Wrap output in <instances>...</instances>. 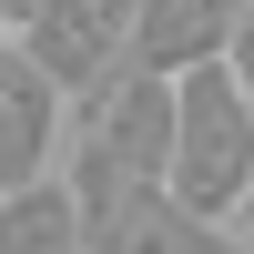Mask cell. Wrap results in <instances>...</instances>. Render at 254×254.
I'll return each mask as SVG.
<instances>
[{
  "mask_svg": "<svg viewBox=\"0 0 254 254\" xmlns=\"http://www.w3.org/2000/svg\"><path fill=\"white\" fill-rule=\"evenodd\" d=\"M173 122H183V81L153 71V61H132V71H112L102 92L71 102V153H61V173H71L81 193L163 183L173 173Z\"/></svg>",
  "mask_w": 254,
  "mask_h": 254,
  "instance_id": "6da1fadb",
  "label": "cell"
},
{
  "mask_svg": "<svg viewBox=\"0 0 254 254\" xmlns=\"http://www.w3.org/2000/svg\"><path fill=\"white\" fill-rule=\"evenodd\" d=\"M163 183L214 224H254V81L234 61L183 71V122H173V173Z\"/></svg>",
  "mask_w": 254,
  "mask_h": 254,
  "instance_id": "7a4b0ae2",
  "label": "cell"
},
{
  "mask_svg": "<svg viewBox=\"0 0 254 254\" xmlns=\"http://www.w3.org/2000/svg\"><path fill=\"white\" fill-rule=\"evenodd\" d=\"M10 41L81 102V92H102L112 71H132V61H142V0H41Z\"/></svg>",
  "mask_w": 254,
  "mask_h": 254,
  "instance_id": "3957f363",
  "label": "cell"
},
{
  "mask_svg": "<svg viewBox=\"0 0 254 254\" xmlns=\"http://www.w3.org/2000/svg\"><path fill=\"white\" fill-rule=\"evenodd\" d=\"M92 254H254V234L193 214L173 183H132V193H92Z\"/></svg>",
  "mask_w": 254,
  "mask_h": 254,
  "instance_id": "277c9868",
  "label": "cell"
},
{
  "mask_svg": "<svg viewBox=\"0 0 254 254\" xmlns=\"http://www.w3.org/2000/svg\"><path fill=\"white\" fill-rule=\"evenodd\" d=\"M61 153H71V92L10 41V61H0V193L51 183Z\"/></svg>",
  "mask_w": 254,
  "mask_h": 254,
  "instance_id": "5b68a950",
  "label": "cell"
},
{
  "mask_svg": "<svg viewBox=\"0 0 254 254\" xmlns=\"http://www.w3.org/2000/svg\"><path fill=\"white\" fill-rule=\"evenodd\" d=\"M244 0H142V61L153 71H203V61H234Z\"/></svg>",
  "mask_w": 254,
  "mask_h": 254,
  "instance_id": "8992f818",
  "label": "cell"
},
{
  "mask_svg": "<svg viewBox=\"0 0 254 254\" xmlns=\"http://www.w3.org/2000/svg\"><path fill=\"white\" fill-rule=\"evenodd\" d=\"M0 254H92V193L71 173L0 193Z\"/></svg>",
  "mask_w": 254,
  "mask_h": 254,
  "instance_id": "52a82bcc",
  "label": "cell"
},
{
  "mask_svg": "<svg viewBox=\"0 0 254 254\" xmlns=\"http://www.w3.org/2000/svg\"><path fill=\"white\" fill-rule=\"evenodd\" d=\"M234 71L254 81V0H244V31H234Z\"/></svg>",
  "mask_w": 254,
  "mask_h": 254,
  "instance_id": "ba28073f",
  "label": "cell"
},
{
  "mask_svg": "<svg viewBox=\"0 0 254 254\" xmlns=\"http://www.w3.org/2000/svg\"><path fill=\"white\" fill-rule=\"evenodd\" d=\"M31 10H41V0H0V20H10V31H20V20H31Z\"/></svg>",
  "mask_w": 254,
  "mask_h": 254,
  "instance_id": "9c48e42d",
  "label": "cell"
},
{
  "mask_svg": "<svg viewBox=\"0 0 254 254\" xmlns=\"http://www.w3.org/2000/svg\"><path fill=\"white\" fill-rule=\"evenodd\" d=\"M244 234H254V224H244Z\"/></svg>",
  "mask_w": 254,
  "mask_h": 254,
  "instance_id": "30bf717a",
  "label": "cell"
}]
</instances>
